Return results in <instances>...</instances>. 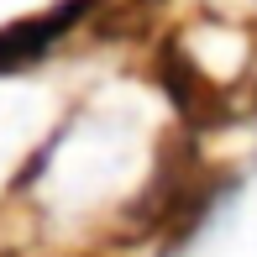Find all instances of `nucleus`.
<instances>
[{"instance_id": "f257e3e1", "label": "nucleus", "mask_w": 257, "mask_h": 257, "mask_svg": "<svg viewBox=\"0 0 257 257\" xmlns=\"http://www.w3.org/2000/svg\"><path fill=\"white\" fill-rule=\"evenodd\" d=\"M84 6H89V0H74V6H58V11H48V16H37V21H21V27L0 32V74L32 63L37 53H48L53 42L63 37L79 16H84Z\"/></svg>"}, {"instance_id": "f03ea898", "label": "nucleus", "mask_w": 257, "mask_h": 257, "mask_svg": "<svg viewBox=\"0 0 257 257\" xmlns=\"http://www.w3.org/2000/svg\"><path fill=\"white\" fill-rule=\"evenodd\" d=\"M163 68H168V89H173V100L189 110V121H220V110H226V105H220V89L210 84L179 48H168Z\"/></svg>"}]
</instances>
